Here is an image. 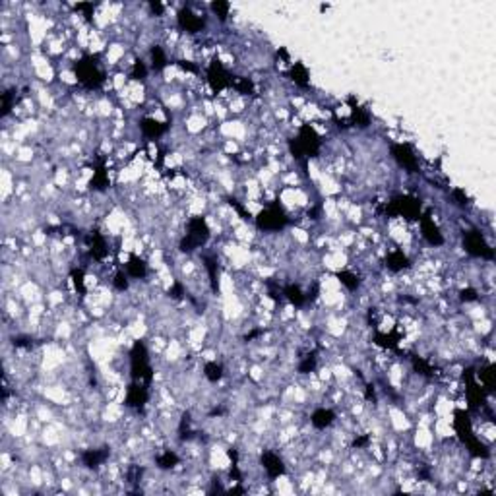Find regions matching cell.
Wrapping results in <instances>:
<instances>
[{
  "label": "cell",
  "instance_id": "1",
  "mask_svg": "<svg viewBox=\"0 0 496 496\" xmlns=\"http://www.w3.org/2000/svg\"><path fill=\"white\" fill-rule=\"evenodd\" d=\"M465 250L471 256H479V258H492V248L484 242L483 235L479 231H471L465 235Z\"/></svg>",
  "mask_w": 496,
  "mask_h": 496
},
{
  "label": "cell",
  "instance_id": "2",
  "mask_svg": "<svg viewBox=\"0 0 496 496\" xmlns=\"http://www.w3.org/2000/svg\"><path fill=\"white\" fill-rule=\"evenodd\" d=\"M285 223H287V217L279 210H275V208H269V210H266V212H262V214L258 215V227L266 229V231H277Z\"/></svg>",
  "mask_w": 496,
  "mask_h": 496
},
{
  "label": "cell",
  "instance_id": "3",
  "mask_svg": "<svg viewBox=\"0 0 496 496\" xmlns=\"http://www.w3.org/2000/svg\"><path fill=\"white\" fill-rule=\"evenodd\" d=\"M391 155L393 159L400 163L402 167H405L407 171H415L417 169V155L413 153V149L409 148L407 144H395L391 148Z\"/></svg>",
  "mask_w": 496,
  "mask_h": 496
},
{
  "label": "cell",
  "instance_id": "4",
  "mask_svg": "<svg viewBox=\"0 0 496 496\" xmlns=\"http://www.w3.org/2000/svg\"><path fill=\"white\" fill-rule=\"evenodd\" d=\"M262 463H264V469L268 471L269 477H279V475L285 473L283 461L279 459V456H275V454H264Z\"/></svg>",
  "mask_w": 496,
  "mask_h": 496
},
{
  "label": "cell",
  "instance_id": "5",
  "mask_svg": "<svg viewBox=\"0 0 496 496\" xmlns=\"http://www.w3.org/2000/svg\"><path fill=\"white\" fill-rule=\"evenodd\" d=\"M421 227H423V237H425V239H427L432 246H434V244L438 246V244H442L444 242V239H442V235H440V231H438V227H436L430 219H423V225H421Z\"/></svg>",
  "mask_w": 496,
  "mask_h": 496
},
{
  "label": "cell",
  "instance_id": "6",
  "mask_svg": "<svg viewBox=\"0 0 496 496\" xmlns=\"http://www.w3.org/2000/svg\"><path fill=\"white\" fill-rule=\"evenodd\" d=\"M310 423H312L316 429H326V427H330V425L334 423V413H332L330 409H318V411L312 413Z\"/></svg>",
  "mask_w": 496,
  "mask_h": 496
},
{
  "label": "cell",
  "instance_id": "7",
  "mask_svg": "<svg viewBox=\"0 0 496 496\" xmlns=\"http://www.w3.org/2000/svg\"><path fill=\"white\" fill-rule=\"evenodd\" d=\"M126 268H128V275H132V277H144L146 275V264H144V260H140L136 256L130 258V262H128Z\"/></svg>",
  "mask_w": 496,
  "mask_h": 496
},
{
  "label": "cell",
  "instance_id": "8",
  "mask_svg": "<svg viewBox=\"0 0 496 496\" xmlns=\"http://www.w3.org/2000/svg\"><path fill=\"white\" fill-rule=\"evenodd\" d=\"M386 262H388V268L393 269V271H400V269L409 266V262H407V258L403 256V252H391Z\"/></svg>",
  "mask_w": 496,
  "mask_h": 496
},
{
  "label": "cell",
  "instance_id": "9",
  "mask_svg": "<svg viewBox=\"0 0 496 496\" xmlns=\"http://www.w3.org/2000/svg\"><path fill=\"white\" fill-rule=\"evenodd\" d=\"M142 130L148 138H157L165 132V126H161L157 121H144L142 122Z\"/></svg>",
  "mask_w": 496,
  "mask_h": 496
},
{
  "label": "cell",
  "instance_id": "10",
  "mask_svg": "<svg viewBox=\"0 0 496 496\" xmlns=\"http://www.w3.org/2000/svg\"><path fill=\"white\" fill-rule=\"evenodd\" d=\"M204 374H206V378H208L210 382H217V380L223 376V368H221V364H217V362H208Z\"/></svg>",
  "mask_w": 496,
  "mask_h": 496
},
{
  "label": "cell",
  "instance_id": "11",
  "mask_svg": "<svg viewBox=\"0 0 496 496\" xmlns=\"http://www.w3.org/2000/svg\"><path fill=\"white\" fill-rule=\"evenodd\" d=\"M309 74H307V68L303 66V64H295L293 66V80H295V83H299V85H307L309 83Z\"/></svg>",
  "mask_w": 496,
  "mask_h": 496
},
{
  "label": "cell",
  "instance_id": "12",
  "mask_svg": "<svg viewBox=\"0 0 496 496\" xmlns=\"http://www.w3.org/2000/svg\"><path fill=\"white\" fill-rule=\"evenodd\" d=\"M339 281L343 283L345 287H349V289H357L359 287V277L357 275H353V273H339Z\"/></svg>",
  "mask_w": 496,
  "mask_h": 496
},
{
  "label": "cell",
  "instance_id": "13",
  "mask_svg": "<svg viewBox=\"0 0 496 496\" xmlns=\"http://www.w3.org/2000/svg\"><path fill=\"white\" fill-rule=\"evenodd\" d=\"M178 461V457L174 456L173 452H165V456L159 459V465L163 469H169V467H174V463Z\"/></svg>",
  "mask_w": 496,
  "mask_h": 496
},
{
  "label": "cell",
  "instance_id": "14",
  "mask_svg": "<svg viewBox=\"0 0 496 496\" xmlns=\"http://www.w3.org/2000/svg\"><path fill=\"white\" fill-rule=\"evenodd\" d=\"M115 285H117V289H121V291H124L126 287H128V279H126V275H117V281H115Z\"/></svg>",
  "mask_w": 496,
  "mask_h": 496
}]
</instances>
